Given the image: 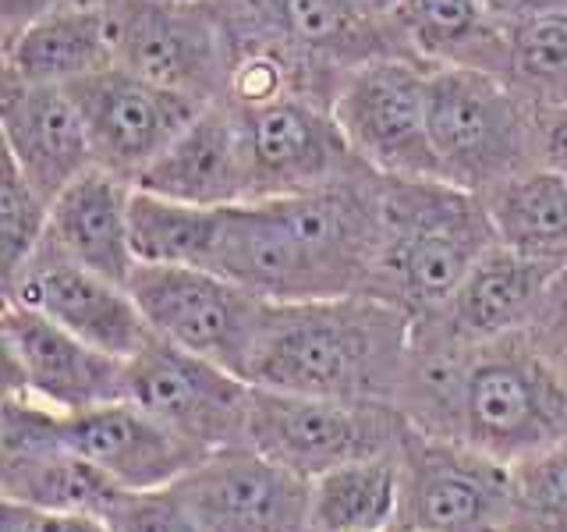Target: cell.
I'll list each match as a JSON object with an SVG mask.
<instances>
[{"mask_svg": "<svg viewBox=\"0 0 567 532\" xmlns=\"http://www.w3.org/2000/svg\"><path fill=\"white\" fill-rule=\"evenodd\" d=\"M398 408L419 433L507 466L567 440V377L525 334L461 345L415 319Z\"/></svg>", "mask_w": 567, "mask_h": 532, "instance_id": "1", "label": "cell"}, {"mask_svg": "<svg viewBox=\"0 0 567 532\" xmlns=\"http://www.w3.org/2000/svg\"><path fill=\"white\" fill-rule=\"evenodd\" d=\"M380 174L224 209L209 270L262 301L365 295L380 248Z\"/></svg>", "mask_w": 567, "mask_h": 532, "instance_id": "2", "label": "cell"}, {"mask_svg": "<svg viewBox=\"0 0 567 532\" xmlns=\"http://www.w3.org/2000/svg\"><path fill=\"white\" fill-rule=\"evenodd\" d=\"M415 319L372 295L266 301L248 383L288 395L398 405Z\"/></svg>", "mask_w": 567, "mask_h": 532, "instance_id": "3", "label": "cell"}, {"mask_svg": "<svg viewBox=\"0 0 567 532\" xmlns=\"http://www.w3.org/2000/svg\"><path fill=\"white\" fill-rule=\"evenodd\" d=\"M380 248L369 291L412 319L436 313L496 245L483 195L440 177L380 174Z\"/></svg>", "mask_w": 567, "mask_h": 532, "instance_id": "4", "label": "cell"}, {"mask_svg": "<svg viewBox=\"0 0 567 532\" xmlns=\"http://www.w3.org/2000/svg\"><path fill=\"white\" fill-rule=\"evenodd\" d=\"M543 106L504 75L472 68L430 71V139L443 182L486 195L543 167Z\"/></svg>", "mask_w": 567, "mask_h": 532, "instance_id": "5", "label": "cell"}, {"mask_svg": "<svg viewBox=\"0 0 567 532\" xmlns=\"http://www.w3.org/2000/svg\"><path fill=\"white\" fill-rule=\"evenodd\" d=\"M415 433L398 405L288 395L252 383L245 443L277 466L316 479L348 461L401 454Z\"/></svg>", "mask_w": 567, "mask_h": 532, "instance_id": "6", "label": "cell"}, {"mask_svg": "<svg viewBox=\"0 0 567 532\" xmlns=\"http://www.w3.org/2000/svg\"><path fill=\"white\" fill-rule=\"evenodd\" d=\"M230 111L238 114L245 142L248 203L312 192L365 171L323 96L284 89L266 100L230 103Z\"/></svg>", "mask_w": 567, "mask_h": 532, "instance_id": "7", "label": "cell"}, {"mask_svg": "<svg viewBox=\"0 0 567 532\" xmlns=\"http://www.w3.org/2000/svg\"><path fill=\"white\" fill-rule=\"evenodd\" d=\"M430 71L412 53H390L344 75L333 114L369 171L443 182L430 139Z\"/></svg>", "mask_w": 567, "mask_h": 532, "instance_id": "8", "label": "cell"}, {"mask_svg": "<svg viewBox=\"0 0 567 532\" xmlns=\"http://www.w3.org/2000/svg\"><path fill=\"white\" fill-rule=\"evenodd\" d=\"M156 337L248 380L266 301L206 266L138 263L128 280Z\"/></svg>", "mask_w": 567, "mask_h": 532, "instance_id": "9", "label": "cell"}, {"mask_svg": "<svg viewBox=\"0 0 567 532\" xmlns=\"http://www.w3.org/2000/svg\"><path fill=\"white\" fill-rule=\"evenodd\" d=\"M114 64L195 103L227 93L230 43L213 0H121Z\"/></svg>", "mask_w": 567, "mask_h": 532, "instance_id": "10", "label": "cell"}, {"mask_svg": "<svg viewBox=\"0 0 567 532\" xmlns=\"http://www.w3.org/2000/svg\"><path fill=\"white\" fill-rule=\"evenodd\" d=\"M124 398L213 454L245 443L252 383L153 334L128 359Z\"/></svg>", "mask_w": 567, "mask_h": 532, "instance_id": "11", "label": "cell"}, {"mask_svg": "<svg viewBox=\"0 0 567 532\" xmlns=\"http://www.w3.org/2000/svg\"><path fill=\"white\" fill-rule=\"evenodd\" d=\"M511 466L468 443L412 433L401 451V532H507Z\"/></svg>", "mask_w": 567, "mask_h": 532, "instance_id": "12", "label": "cell"}, {"mask_svg": "<svg viewBox=\"0 0 567 532\" xmlns=\"http://www.w3.org/2000/svg\"><path fill=\"white\" fill-rule=\"evenodd\" d=\"M0 337L8 362L4 390L11 395H22L61 416L124 398L128 359L85 345L82 337L68 334L22 301L4 298Z\"/></svg>", "mask_w": 567, "mask_h": 532, "instance_id": "13", "label": "cell"}, {"mask_svg": "<svg viewBox=\"0 0 567 532\" xmlns=\"http://www.w3.org/2000/svg\"><path fill=\"white\" fill-rule=\"evenodd\" d=\"M174 490L203 532H312V479L248 443L213 451Z\"/></svg>", "mask_w": 567, "mask_h": 532, "instance_id": "14", "label": "cell"}, {"mask_svg": "<svg viewBox=\"0 0 567 532\" xmlns=\"http://www.w3.org/2000/svg\"><path fill=\"white\" fill-rule=\"evenodd\" d=\"M4 298L43 313L68 334L117 359H132L153 337L128 284L89 270L50 238H43L22 270L4 280Z\"/></svg>", "mask_w": 567, "mask_h": 532, "instance_id": "15", "label": "cell"}, {"mask_svg": "<svg viewBox=\"0 0 567 532\" xmlns=\"http://www.w3.org/2000/svg\"><path fill=\"white\" fill-rule=\"evenodd\" d=\"M68 89L82 106L89 142H93V167L111 171L132 185L206 106L138 79L117 64Z\"/></svg>", "mask_w": 567, "mask_h": 532, "instance_id": "16", "label": "cell"}, {"mask_svg": "<svg viewBox=\"0 0 567 532\" xmlns=\"http://www.w3.org/2000/svg\"><path fill=\"white\" fill-rule=\"evenodd\" d=\"M58 437L68 451L96 466L121 490L174 487L209 458L128 398L58 416Z\"/></svg>", "mask_w": 567, "mask_h": 532, "instance_id": "17", "label": "cell"}, {"mask_svg": "<svg viewBox=\"0 0 567 532\" xmlns=\"http://www.w3.org/2000/svg\"><path fill=\"white\" fill-rule=\"evenodd\" d=\"M4 156L53 203L93 167V142L68 85H0Z\"/></svg>", "mask_w": 567, "mask_h": 532, "instance_id": "18", "label": "cell"}, {"mask_svg": "<svg viewBox=\"0 0 567 532\" xmlns=\"http://www.w3.org/2000/svg\"><path fill=\"white\" fill-rule=\"evenodd\" d=\"M557 274L560 270L554 266L528 259L496 242L457 284V291L436 313L422 316V324L436 327L461 345H483L525 334L536 324L539 306Z\"/></svg>", "mask_w": 567, "mask_h": 532, "instance_id": "19", "label": "cell"}, {"mask_svg": "<svg viewBox=\"0 0 567 532\" xmlns=\"http://www.w3.org/2000/svg\"><path fill=\"white\" fill-rule=\"evenodd\" d=\"M135 188L167 195L192 206H238L248 203V160L230 103H206L171 146L138 174Z\"/></svg>", "mask_w": 567, "mask_h": 532, "instance_id": "20", "label": "cell"}, {"mask_svg": "<svg viewBox=\"0 0 567 532\" xmlns=\"http://www.w3.org/2000/svg\"><path fill=\"white\" fill-rule=\"evenodd\" d=\"M132 192L135 185L124 177L89 167L53 200L47 238L89 270L128 284L138 266L132 248Z\"/></svg>", "mask_w": 567, "mask_h": 532, "instance_id": "21", "label": "cell"}, {"mask_svg": "<svg viewBox=\"0 0 567 532\" xmlns=\"http://www.w3.org/2000/svg\"><path fill=\"white\" fill-rule=\"evenodd\" d=\"M4 82L75 85L114 68V8H61L0 35Z\"/></svg>", "mask_w": 567, "mask_h": 532, "instance_id": "22", "label": "cell"}, {"mask_svg": "<svg viewBox=\"0 0 567 532\" xmlns=\"http://www.w3.org/2000/svg\"><path fill=\"white\" fill-rule=\"evenodd\" d=\"M404 50L430 68H472L511 75L507 29L483 0H404L394 11Z\"/></svg>", "mask_w": 567, "mask_h": 532, "instance_id": "23", "label": "cell"}, {"mask_svg": "<svg viewBox=\"0 0 567 532\" xmlns=\"http://www.w3.org/2000/svg\"><path fill=\"white\" fill-rule=\"evenodd\" d=\"M496 242L567 270V174L536 167L483 195Z\"/></svg>", "mask_w": 567, "mask_h": 532, "instance_id": "24", "label": "cell"}, {"mask_svg": "<svg viewBox=\"0 0 567 532\" xmlns=\"http://www.w3.org/2000/svg\"><path fill=\"white\" fill-rule=\"evenodd\" d=\"M401 511V454L348 461L312 479V532H390Z\"/></svg>", "mask_w": 567, "mask_h": 532, "instance_id": "25", "label": "cell"}, {"mask_svg": "<svg viewBox=\"0 0 567 532\" xmlns=\"http://www.w3.org/2000/svg\"><path fill=\"white\" fill-rule=\"evenodd\" d=\"M117 487L61 440L35 451L0 454V497L43 511H100Z\"/></svg>", "mask_w": 567, "mask_h": 532, "instance_id": "26", "label": "cell"}, {"mask_svg": "<svg viewBox=\"0 0 567 532\" xmlns=\"http://www.w3.org/2000/svg\"><path fill=\"white\" fill-rule=\"evenodd\" d=\"M227 209V206H224ZM224 209L192 206L146 188L132 192V248L150 266H206L213 263Z\"/></svg>", "mask_w": 567, "mask_h": 532, "instance_id": "27", "label": "cell"}, {"mask_svg": "<svg viewBox=\"0 0 567 532\" xmlns=\"http://www.w3.org/2000/svg\"><path fill=\"white\" fill-rule=\"evenodd\" d=\"M511 82L539 106H567V8L507 29Z\"/></svg>", "mask_w": 567, "mask_h": 532, "instance_id": "28", "label": "cell"}, {"mask_svg": "<svg viewBox=\"0 0 567 532\" xmlns=\"http://www.w3.org/2000/svg\"><path fill=\"white\" fill-rule=\"evenodd\" d=\"M507 532H567V440L511 466Z\"/></svg>", "mask_w": 567, "mask_h": 532, "instance_id": "29", "label": "cell"}, {"mask_svg": "<svg viewBox=\"0 0 567 532\" xmlns=\"http://www.w3.org/2000/svg\"><path fill=\"white\" fill-rule=\"evenodd\" d=\"M50 200L4 156V185H0V266L11 280L35 256L50 231Z\"/></svg>", "mask_w": 567, "mask_h": 532, "instance_id": "30", "label": "cell"}, {"mask_svg": "<svg viewBox=\"0 0 567 532\" xmlns=\"http://www.w3.org/2000/svg\"><path fill=\"white\" fill-rule=\"evenodd\" d=\"M100 519L111 532H203L174 487L164 490H114L100 504Z\"/></svg>", "mask_w": 567, "mask_h": 532, "instance_id": "31", "label": "cell"}, {"mask_svg": "<svg viewBox=\"0 0 567 532\" xmlns=\"http://www.w3.org/2000/svg\"><path fill=\"white\" fill-rule=\"evenodd\" d=\"M528 337L567 377V270H560L549 284L536 324L528 327Z\"/></svg>", "mask_w": 567, "mask_h": 532, "instance_id": "32", "label": "cell"}, {"mask_svg": "<svg viewBox=\"0 0 567 532\" xmlns=\"http://www.w3.org/2000/svg\"><path fill=\"white\" fill-rule=\"evenodd\" d=\"M4 532H111L96 511H43L4 501Z\"/></svg>", "mask_w": 567, "mask_h": 532, "instance_id": "33", "label": "cell"}, {"mask_svg": "<svg viewBox=\"0 0 567 532\" xmlns=\"http://www.w3.org/2000/svg\"><path fill=\"white\" fill-rule=\"evenodd\" d=\"M539 135H543V167L567 174V106H543Z\"/></svg>", "mask_w": 567, "mask_h": 532, "instance_id": "34", "label": "cell"}, {"mask_svg": "<svg viewBox=\"0 0 567 532\" xmlns=\"http://www.w3.org/2000/svg\"><path fill=\"white\" fill-rule=\"evenodd\" d=\"M483 4L496 22H501L504 29H511V25L528 22V18H539L546 11L567 8V0H483Z\"/></svg>", "mask_w": 567, "mask_h": 532, "instance_id": "35", "label": "cell"}, {"mask_svg": "<svg viewBox=\"0 0 567 532\" xmlns=\"http://www.w3.org/2000/svg\"><path fill=\"white\" fill-rule=\"evenodd\" d=\"M61 8H64V0H0V35H8Z\"/></svg>", "mask_w": 567, "mask_h": 532, "instance_id": "36", "label": "cell"}, {"mask_svg": "<svg viewBox=\"0 0 567 532\" xmlns=\"http://www.w3.org/2000/svg\"><path fill=\"white\" fill-rule=\"evenodd\" d=\"M362 4H365L372 14H380V18H394V11L404 4V0H362Z\"/></svg>", "mask_w": 567, "mask_h": 532, "instance_id": "37", "label": "cell"}, {"mask_svg": "<svg viewBox=\"0 0 567 532\" xmlns=\"http://www.w3.org/2000/svg\"><path fill=\"white\" fill-rule=\"evenodd\" d=\"M121 0H64V8H85V11H111Z\"/></svg>", "mask_w": 567, "mask_h": 532, "instance_id": "38", "label": "cell"}, {"mask_svg": "<svg viewBox=\"0 0 567 532\" xmlns=\"http://www.w3.org/2000/svg\"><path fill=\"white\" fill-rule=\"evenodd\" d=\"M390 532H401V529H390Z\"/></svg>", "mask_w": 567, "mask_h": 532, "instance_id": "39", "label": "cell"}]
</instances>
